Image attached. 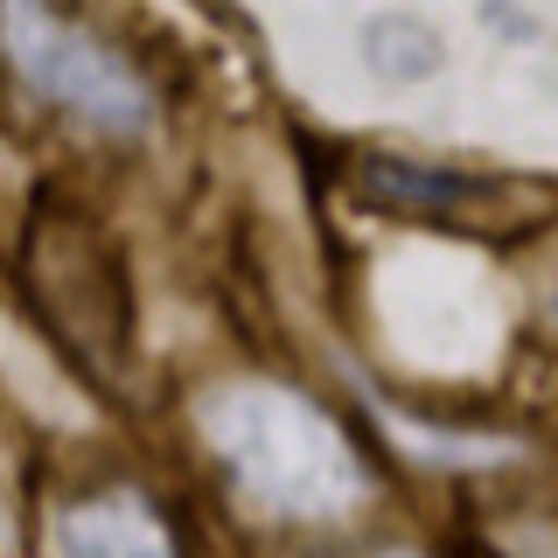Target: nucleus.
<instances>
[{
  "mask_svg": "<svg viewBox=\"0 0 558 558\" xmlns=\"http://www.w3.org/2000/svg\"><path fill=\"white\" fill-rule=\"evenodd\" d=\"M363 57L391 84H426L433 70L447 63V43L426 14H377V22L363 28Z\"/></svg>",
  "mask_w": 558,
  "mask_h": 558,
  "instance_id": "f03ea898",
  "label": "nucleus"
},
{
  "mask_svg": "<svg viewBox=\"0 0 558 558\" xmlns=\"http://www.w3.org/2000/svg\"><path fill=\"white\" fill-rule=\"evenodd\" d=\"M8 35H14V57L35 84H43L57 105L70 112L98 119V126H140L147 119V98H140V84L119 70L105 49H92L77 28L63 22H43V14H8Z\"/></svg>",
  "mask_w": 558,
  "mask_h": 558,
  "instance_id": "f257e3e1",
  "label": "nucleus"
}]
</instances>
